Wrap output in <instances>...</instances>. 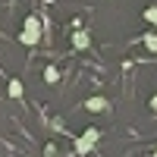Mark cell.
Here are the masks:
<instances>
[{"mask_svg": "<svg viewBox=\"0 0 157 157\" xmlns=\"http://www.w3.org/2000/svg\"><path fill=\"white\" fill-rule=\"evenodd\" d=\"M19 41H22L25 47H35L38 41H41V19H38V16H25V25H22Z\"/></svg>", "mask_w": 157, "mask_h": 157, "instance_id": "1", "label": "cell"}, {"mask_svg": "<svg viewBox=\"0 0 157 157\" xmlns=\"http://www.w3.org/2000/svg\"><path fill=\"white\" fill-rule=\"evenodd\" d=\"M98 138H101V129H94V126L85 129V132L78 135V141H75V151H78V154H88L91 148L98 145Z\"/></svg>", "mask_w": 157, "mask_h": 157, "instance_id": "2", "label": "cell"}, {"mask_svg": "<svg viewBox=\"0 0 157 157\" xmlns=\"http://www.w3.org/2000/svg\"><path fill=\"white\" fill-rule=\"evenodd\" d=\"M85 107H88L91 113H101V110H107V101H104V98H88Z\"/></svg>", "mask_w": 157, "mask_h": 157, "instance_id": "3", "label": "cell"}, {"mask_svg": "<svg viewBox=\"0 0 157 157\" xmlns=\"http://www.w3.org/2000/svg\"><path fill=\"white\" fill-rule=\"evenodd\" d=\"M88 44H91V41H88L85 32H75V35H72V47H75V50H85Z\"/></svg>", "mask_w": 157, "mask_h": 157, "instance_id": "4", "label": "cell"}, {"mask_svg": "<svg viewBox=\"0 0 157 157\" xmlns=\"http://www.w3.org/2000/svg\"><path fill=\"white\" fill-rule=\"evenodd\" d=\"M141 41H145V47L151 50V54H157V32H148V35H141Z\"/></svg>", "mask_w": 157, "mask_h": 157, "instance_id": "5", "label": "cell"}, {"mask_svg": "<svg viewBox=\"0 0 157 157\" xmlns=\"http://www.w3.org/2000/svg\"><path fill=\"white\" fill-rule=\"evenodd\" d=\"M10 98H22V82L19 78H10Z\"/></svg>", "mask_w": 157, "mask_h": 157, "instance_id": "6", "label": "cell"}, {"mask_svg": "<svg viewBox=\"0 0 157 157\" xmlns=\"http://www.w3.org/2000/svg\"><path fill=\"white\" fill-rule=\"evenodd\" d=\"M57 78H60V69H57V66H47V69H44V82H50V85H54Z\"/></svg>", "mask_w": 157, "mask_h": 157, "instance_id": "7", "label": "cell"}, {"mask_svg": "<svg viewBox=\"0 0 157 157\" xmlns=\"http://www.w3.org/2000/svg\"><path fill=\"white\" fill-rule=\"evenodd\" d=\"M145 19L154 25V32H157V6H148V10H145Z\"/></svg>", "mask_w": 157, "mask_h": 157, "instance_id": "8", "label": "cell"}, {"mask_svg": "<svg viewBox=\"0 0 157 157\" xmlns=\"http://www.w3.org/2000/svg\"><path fill=\"white\" fill-rule=\"evenodd\" d=\"M151 110H157V94H154V98H151Z\"/></svg>", "mask_w": 157, "mask_h": 157, "instance_id": "9", "label": "cell"}, {"mask_svg": "<svg viewBox=\"0 0 157 157\" xmlns=\"http://www.w3.org/2000/svg\"><path fill=\"white\" fill-rule=\"evenodd\" d=\"M154 157H157V151H154Z\"/></svg>", "mask_w": 157, "mask_h": 157, "instance_id": "10", "label": "cell"}]
</instances>
